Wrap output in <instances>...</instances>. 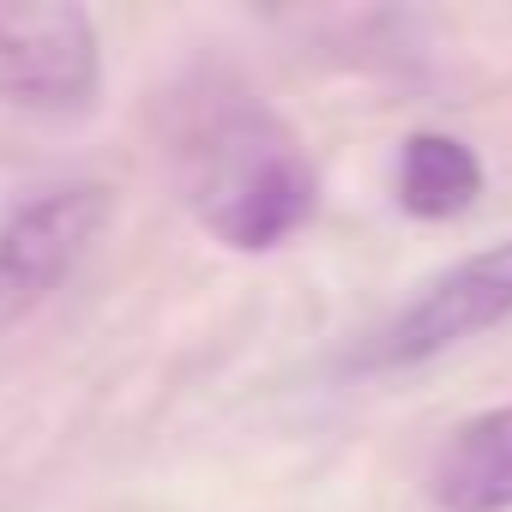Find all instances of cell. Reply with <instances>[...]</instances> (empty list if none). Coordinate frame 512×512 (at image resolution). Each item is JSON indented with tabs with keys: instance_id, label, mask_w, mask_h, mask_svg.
<instances>
[{
	"instance_id": "1",
	"label": "cell",
	"mask_w": 512,
	"mask_h": 512,
	"mask_svg": "<svg viewBox=\"0 0 512 512\" xmlns=\"http://www.w3.org/2000/svg\"><path fill=\"white\" fill-rule=\"evenodd\" d=\"M187 199L223 247L266 253L284 247L296 229H308L320 205V181L284 121L241 103L205 127Z\"/></svg>"
},
{
	"instance_id": "2",
	"label": "cell",
	"mask_w": 512,
	"mask_h": 512,
	"mask_svg": "<svg viewBox=\"0 0 512 512\" xmlns=\"http://www.w3.org/2000/svg\"><path fill=\"white\" fill-rule=\"evenodd\" d=\"M109 217H115V199L97 181L49 187L43 199L0 217V332L31 320L67 284V272L97 247Z\"/></svg>"
},
{
	"instance_id": "3",
	"label": "cell",
	"mask_w": 512,
	"mask_h": 512,
	"mask_svg": "<svg viewBox=\"0 0 512 512\" xmlns=\"http://www.w3.org/2000/svg\"><path fill=\"white\" fill-rule=\"evenodd\" d=\"M103 85V55L91 13L79 7H0V103L73 115L91 109Z\"/></svg>"
},
{
	"instance_id": "4",
	"label": "cell",
	"mask_w": 512,
	"mask_h": 512,
	"mask_svg": "<svg viewBox=\"0 0 512 512\" xmlns=\"http://www.w3.org/2000/svg\"><path fill=\"white\" fill-rule=\"evenodd\" d=\"M512 320V241H494L452 272H440L368 350L374 368H416L440 350H458L464 338L494 332Z\"/></svg>"
},
{
	"instance_id": "5",
	"label": "cell",
	"mask_w": 512,
	"mask_h": 512,
	"mask_svg": "<svg viewBox=\"0 0 512 512\" xmlns=\"http://www.w3.org/2000/svg\"><path fill=\"white\" fill-rule=\"evenodd\" d=\"M434 500L446 512H512V404L470 416L440 464H434Z\"/></svg>"
},
{
	"instance_id": "6",
	"label": "cell",
	"mask_w": 512,
	"mask_h": 512,
	"mask_svg": "<svg viewBox=\"0 0 512 512\" xmlns=\"http://www.w3.org/2000/svg\"><path fill=\"white\" fill-rule=\"evenodd\" d=\"M482 193V163L452 133H416L398 151V205L410 217H458Z\"/></svg>"
}]
</instances>
